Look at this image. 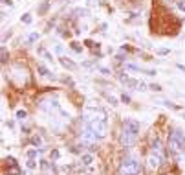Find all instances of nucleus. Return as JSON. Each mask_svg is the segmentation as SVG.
Instances as JSON below:
<instances>
[{"label":"nucleus","instance_id":"nucleus-20","mask_svg":"<svg viewBox=\"0 0 185 175\" xmlns=\"http://www.w3.org/2000/svg\"><path fill=\"white\" fill-rule=\"evenodd\" d=\"M6 61H8V59H6V48L2 46V63H6Z\"/></svg>","mask_w":185,"mask_h":175},{"label":"nucleus","instance_id":"nucleus-16","mask_svg":"<svg viewBox=\"0 0 185 175\" xmlns=\"http://www.w3.org/2000/svg\"><path fill=\"white\" fill-rule=\"evenodd\" d=\"M28 157H30V159H35V157H37V151H35V149L28 151Z\"/></svg>","mask_w":185,"mask_h":175},{"label":"nucleus","instance_id":"nucleus-18","mask_svg":"<svg viewBox=\"0 0 185 175\" xmlns=\"http://www.w3.org/2000/svg\"><path fill=\"white\" fill-rule=\"evenodd\" d=\"M150 89L156 91V92H159V91H161V87H159V85H150Z\"/></svg>","mask_w":185,"mask_h":175},{"label":"nucleus","instance_id":"nucleus-5","mask_svg":"<svg viewBox=\"0 0 185 175\" xmlns=\"http://www.w3.org/2000/svg\"><path fill=\"white\" fill-rule=\"evenodd\" d=\"M96 140H97V137L92 133V129H90V127L84 125V129L81 131V144H84V146H94Z\"/></svg>","mask_w":185,"mask_h":175},{"label":"nucleus","instance_id":"nucleus-3","mask_svg":"<svg viewBox=\"0 0 185 175\" xmlns=\"http://www.w3.org/2000/svg\"><path fill=\"white\" fill-rule=\"evenodd\" d=\"M119 175H141V162L136 159H127L119 166Z\"/></svg>","mask_w":185,"mask_h":175},{"label":"nucleus","instance_id":"nucleus-8","mask_svg":"<svg viewBox=\"0 0 185 175\" xmlns=\"http://www.w3.org/2000/svg\"><path fill=\"white\" fill-rule=\"evenodd\" d=\"M61 64H62V67H66V68H70V70H75V63L68 61V59H61Z\"/></svg>","mask_w":185,"mask_h":175},{"label":"nucleus","instance_id":"nucleus-23","mask_svg":"<svg viewBox=\"0 0 185 175\" xmlns=\"http://www.w3.org/2000/svg\"><path fill=\"white\" fill-rule=\"evenodd\" d=\"M108 100H110V103H112V105H118V100H115V98H108Z\"/></svg>","mask_w":185,"mask_h":175},{"label":"nucleus","instance_id":"nucleus-17","mask_svg":"<svg viewBox=\"0 0 185 175\" xmlns=\"http://www.w3.org/2000/svg\"><path fill=\"white\" fill-rule=\"evenodd\" d=\"M35 166H37V162H35L33 159H30V160H28V168H35Z\"/></svg>","mask_w":185,"mask_h":175},{"label":"nucleus","instance_id":"nucleus-12","mask_svg":"<svg viewBox=\"0 0 185 175\" xmlns=\"http://www.w3.org/2000/svg\"><path fill=\"white\" fill-rule=\"evenodd\" d=\"M39 39V33H31L30 37H28V45H31V42H35Z\"/></svg>","mask_w":185,"mask_h":175},{"label":"nucleus","instance_id":"nucleus-7","mask_svg":"<svg viewBox=\"0 0 185 175\" xmlns=\"http://www.w3.org/2000/svg\"><path fill=\"white\" fill-rule=\"evenodd\" d=\"M159 162H161V155H158V153H152V155H149V159H147V166L150 170L159 168Z\"/></svg>","mask_w":185,"mask_h":175},{"label":"nucleus","instance_id":"nucleus-24","mask_svg":"<svg viewBox=\"0 0 185 175\" xmlns=\"http://www.w3.org/2000/svg\"><path fill=\"white\" fill-rule=\"evenodd\" d=\"M2 4H8V6H11L13 2H11V0H2Z\"/></svg>","mask_w":185,"mask_h":175},{"label":"nucleus","instance_id":"nucleus-25","mask_svg":"<svg viewBox=\"0 0 185 175\" xmlns=\"http://www.w3.org/2000/svg\"><path fill=\"white\" fill-rule=\"evenodd\" d=\"M178 68H180V70H183V74H185V67H183V64H178Z\"/></svg>","mask_w":185,"mask_h":175},{"label":"nucleus","instance_id":"nucleus-4","mask_svg":"<svg viewBox=\"0 0 185 175\" xmlns=\"http://www.w3.org/2000/svg\"><path fill=\"white\" fill-rule=\"evenodd\" d=\"M169 146L172 151H185V135L183 131L180 129H174L171 137H169Z\"/></svg>","mask_w":185,"mask_h":175},{"label":"nucleus","instance_id":"nucleus-15","mask_svg":"<svg viewBox=\"0 0 185 175\" xmlns=\"http://www.w3.org/2000/svg\"><path fill=\"white\" fill-rule=\"evenodd\" d=\"M31 144L39 146V144H40V137H33V138H31Z\"/></svg>","mask_w":185,"mask_h":175},{"label":"nucleus","instance_id":"nucleus-2","mask_svg":"<svg viewBox=\"0 0 185 175\" xmlns=\"http://www.w3.org/2000/svg\"><path fill=\"white\" fill-rule=\"evenodd\" d=\"M137 135H140V122H136V120H125L123 122V127H121V144L125 147L132 146L137 138Z\"/></svg>","mask_w":185,"mask_h":175},{"label":"nucleus","instance_id":"nucleus-1","mask_svg":"<svg viewBox=\"0 0 185 175\" xmlns=\"http://www.w3.org/2000/svg\"><path fill=\"white\" fill-rule=\"evenodd\" d=\"M84 125L92 129L97 138H105L106 137V113L99 107H86L84 109Z\"/></svg>","mask_w":185,"mask_h":175},{"label":"nucleus","instance_id":"nucleus-14","mask_svg":"<svg viewBox=\"0 0 185 175\" xmlns=\"http://www.w3.org/2000/svg\"><path fill=\"white\" fill-rule=\"evenodd\" d=\"M72 48H74L75 52H83V48H81V46L77 45V42H72Z\"/></svg>","mask_w":185,"mask_h":175},{"label":"nucleus","instance_id":"nucleus-9","mask_svg":"<svg viewBox=\"0 0 185 175\" xmlns=\"http://www.w3.org/2000/svg\"><path fill=\"white\" fill-rule=\"evenodd\" d=\"M81 162H83L84 166H90L92 162H94V157H92V155H83V157H81Z\"/></svg>","mask_w":185,"mask_h":175},{"label":"nucleus","instance_id":"nucleus-21","mask_svg":"<svg viewBox=\"0 0 185 175\" xmlns=\"http://www.w3.org/2000/svg\"><path fill=\"white\" fill-rule=\"evenodd\" d=\"M121 100H123L125 103H128V101H130V96H127V94H123V96H121Z\"/></svg>","mask_w":185,"mask_h":175},{"label":"nucleus","instance_id":"nucleus-6","mask_svg":"<svg viewBox=\"0 0 185 175\" xmlns=\"http://www.w3.org/2000/svg\"><path fill=\"white\" fill-rule=\"evenodd\" d=\"M39 107L42 109V111H57L59 109V103H57V100H52V98H48V100H40V103H39Z\"/></svg>","mask_w":185,"mask_h":175},{"label":"nucleus","instance_id":"nucleus-10","mask_svg":"<svg viewBox=\"0 0 185 175\" xmlns=\"http://www.w3.org/2000/svg\"><path fill=\"white\" fill-rule=\"evenodd\" d=\"M37 70H39V72H40L42 76H52V74H50V70H48V68H44V67H42V64H40V67H39Z\"/></svg>","mask_w":185,"mask_h":175},{"label":"nucleus","instance_id":"nucleus-19","mask_svg":"<svg viewBox=\"0 0 185 175\" xmlns=\"http://www.w3.org/2000/svg\"><path fill=\"white\" fill-rule=\"evenodd\" d=\"M158 54H161V55H165V54H169V50H167V48H159V50H158Z\"/></svg>","mask_w":185,"mask_h":175},{"label":"nucleus","instance_id":"nucleus-22","mask_svg":"<svg viewBox=\"0 0 185 175\" xmlns=\"http://www.w3.org/2000/svg\"><path fill=\"white\" fill-rule=\"evenodd\" d=\"M52 157H53V159H59V151H57V149H55V151L52 153Z\"/></svg>","mask_w":185,"mask_h":175},{"label":"nucleus","instance_id":"nucleus-11","mask_svg":"<svg viewBox=\"0 0 185 175\" xmlns=\"http://www.w3.org/2000/svg\"><path fill=\"white\" fill-rule=\"evenodd\" d=\"M31 15H22V22H24V24H31Z\"/></svg>","mask_w":185,"mask_h":175},{"label":"nucleus","instance_id":"nucleus-13","mask_svg":"<svg viewBox=\"0 0 185 175\" xmlns=\"http://www.w3.org/2000/svg\"><path fill=\"white\" fill-rule=\"evenodd\" d=\"M26 114H28L26 111H17V118H18V120H24V118H26Z\"/></svg>","mask_w":185,"mask_h":175}]
</instances>
